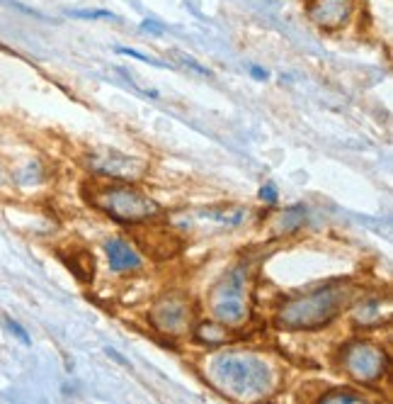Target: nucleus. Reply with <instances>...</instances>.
Masks as SVG:
<instances>
[{"label":"nucleus","mask_w":393,"mask_h":404,"mask_svg":"<svg viewBox=\"0 0 393 404\" xmlns=\"http://www.w3.org/2000/svg\"><path fill=\"white\" fill-rule=\"evenodd\" d=\"M211 378L235 399H257L275 387V373L265 358L255 353L229 351L211 361Z\"/></svg>","instance_id":"1"},{"label":"nucleus","mask_w":393,"mask_h":404,"mask_svg":"<svg viewBox=\"0 0 393 404\" xmlns=\"http://www.w3.org/2000/svg\"><path fill=\"white\" fill-rule=\"evenodd\" d=\"M352 287L348 285H323L299 297H291L279 307L275 321L286 332H313L328 327L350 302Z\"/></svg>","instance_id":"2"},{"label":"nucleus","mask_w":393,"mask_h":404,"mask_svg":"<svg viewBox=\"0 0 393 404\" xmlns=\"http://www.w3.org/2000/svg\"><path fill=\"white\" fill-rule=\"evenodd\" d=\"M92 205L97 210H103L105 214H109L117 222L136 224L146 222V219L156 217L160 212L158 202L153 197H149L146 192L136 190L131 185H107L95 190L92 195Z\"/></svg>","instance_id":"3"},{"label":"nucleus","mask_w":393,"mask_h":404,"mask_svg":"<svg viewBox=\"0 0 393 404\" xmlns=\"http://www.w3.org/2000/svg\"><path fill=\"white\" fill-rule=\"evenodd\" d=\"M211 314L219 324L235 327L243 319H248V302H245V270L233 268L221 278L209 297Z\"/></svg>","instance_id":"4"},{"label":"nucleus","mask_w":393,"mask_h":404,"mask_svg":"<svg viewBox=\"0 0 393 404\" xmlns=\"http://www.w3.org/2000/svg\"><path fill=\"white\" fill-rule=\"evenodd\" d=\"M342 365L359 385H376L388 370V358L381 348L367 341H354L342 351Z\"/></svg>","instance_id":"5"},{"label":"nucleus","mask_w":393,"mask_h":404,"mask_svg":"<svg viewBox=\"0 0 393 404\" xmlns=\"http://www.w3.org/2000/svg\"><path fill=\"white\" fill-rule=\"evenodd\" d=\"M151 321L165 334H182L189 327V305L182 297H165L153 307Z\"/></svg>","instance_id":"6"},{"label":"nucleus","mask_w":393,"mask_h":404,"mask_svg":"<svg viewBox=\"0 0 393 404\" xmlns=\"http://www.w3.org/2000/svg\"><path fill=\"white\" fill-rule=\"evenodd\" d=\"M352 6L354 0H313L311 17L316 25L326 30H337L352 15Z\"/></svg>","instance_id":"7"},{"label":"nucleus","mask_w":393,"mask_h":404,"mask_svg":"<svg viewBox=\"0 0 393 404\" xmlns=\"http://www.w3.org/2000/svg\"><path fill=\"white\" fill-rule=\"evenodd\" d=\"M105 254H107L109 268L114 273H134V270L141 268V256L136 254V249L127 239H109L105 244Z\"/></svg>","instance_id":"8"},{"label":"nucleus","mask_w":393,"mask_h":404,"mask_svg":"<svg viewBox=\"0 0 393 404\" xmlns=\"http://www.w3.org/2000/svg\"><path fill=\"white\" fill-rule=\"evenodd\" d=\"M119 161H114V151H105L103 159H92V166L97 168V173H107V176H119V178H136L141 176L143 171H134V166H141L134 159H127V156L119 154Z\"/></svg>","instance_id":"9"},{"label":"nucleus","mask_w":393,"mask_h":404,"mask_svg":"<svg viewBox=\"0 0 393 404\" xmlns=\"http://www.w3.org/2000/svg\"><path fill=\"white\" fill-rule=\"evenodd\" d=\"M306 214H308L306 205H294V208L284 210L279 219V229L282 232H297V229L306 222Z\"/></svg>","instance_id":"10"},{"label":"nucleus","mask_w":393,"mask_h":404,"mask_svg":"<svg viewBox=\"0 0 393 404\" xmlns=\"http://www.w3.org/2000/svg\"><path fill=\"white\" fill-rule=\"evenodd\" d=\"M226 329L219 327V324H204V327H200V332H197V339L200 341H204L206 346H219V343L226 341Z\"/></svg>","instance_id":"11"},{"label":"nucleus","mask_w":393,"mask_h":404,"mask_svg":"<svg viewBox=\"0 0 393 404\" xmlns=\"http://www.w3.org/2000/svg\"><path fill=\"white\" fill-rule=\"evenodd\" d=\"M209 217H214L216 222L221 224H229V227H238L240 222L245 219V210L240 208H233V210H216V212H209Z\"/></svg>","instance_id":"12"},{"label":"nucleus","mask_w":393,"mask_h":404,"mask_svg":"<svg viewBox=\"0 0 393 404\" xmlns=\"http://www.w3.org/2000/svg\"><path fill=\"white\" fill-rule=\"evenodd\" d=\"M362 394L357 392H350V390H330L321 397V402L326 404H335V402H362Z\"/></svg>","instance_id":"13"},{"label":"nucleus","mask_w":393,"mask_h":404,"mask_svg":"<svg viewBox=\"0 0 393 404\" xmlns=\"http://www.w3.org/2000/svg\"><path fill=\"white\" fill-rule=\"evenodd\" d=\"M117 52H119V54H124V57H129V59H136V61L149 63V66H158V68H165V66H168V63H165V61H158V59H151V57H146V54L136 52V49H129V47H117Z\"/></svg>","instance_id":"14"},{"label":"nucleus","mask_w":393,"mask_h":404,"mask_svg":"<svg viewBox=\"0 0 393 404\" xmlns=\"http://www.w3.org/2000/svg\"><path fill=\"white\" fill-rule=\"evenodd\" d=\"M3 321H6V329H8V332L12 334V336L17 339V341H22V343H25V346H32V339H30V334L25 332V327H22L20 321L10 319V316H6V319H3Z\"/></svg>","instance_id":"15"},{"label":"nucleus","mask_w":393,"mask_h":404,"mask_svg":"<svg viewBox=\"0 0 393 404\" xmlns=\"http://www.w3.org/2000/svg\"><path fill=\"white\" fill-rule=\"evenodd\" d=\"M71 17H78V20H117L109 10H71Z\"/></svg>","instance_id":"16"},{"label":"nucleus","mask_w":393,"mask_h":404,"mask_svg":"<svg viewBox=\"0 0 393 404\" xmlns=\"http://www.w3.org/2000/svg\"><path fill=\"white\" fill-rule=\"evenodd\" d=\"M175 59H178L182 66H187V68H192L194 73H200V76H211V71L206 66H202L200 61H194L192 57H187V54H180V52H175Z\"/></svg>","instance_id":"17"},{"label":"nucleus","mask_w":393,"mask_h":404,"mask_svg":"<svg viewBox=\"0 0 393 404\" xmlns=\"http://www.w3.org/2000/svg\"><path fill=\"white\" fill-rule=\"evenodd\" d=\"M0 3H3V6H8V8H15V10L25 12V15H30V17H36V20H46L41 12H36L34 8L25 6V3H17V0H0Z\"/></svg>","instance_id":"18"},{"label":"nucleus","mask_w":393,"mask_h":404,"mask_svg":"<svg viewBox=\"0 0 393 404\" xmlns=\"http://www.w3.org/2000/svg\"><path fill=\"white\" fill-rule=\"evenodd\" d=\"M260 200L267 202V205H275V202L279 200V192H277L275 183H265V185L260 188Z\"/></svg>","instance_id":"19"},{"label":"nucleus","mask_w":393,"mask_h":404,"mask_svg":"<svg viewBox=\"0 0 393 404\" xmlns=\"http://www.w3.org/2000/svg\"><path fill=\"white\" fill-rule=\"evenodd\" d=\"M251 73H253V78H257V81H267V78H270V73L260 66H251Z\"/></svg>","instance_id":"20"},{"label":"nucleus","mask_w":393,"mask_h":404,"mask_svg":"<svg viewBox=\"0 0 393 404\" xmlns=\"http://www.w3.org/2000/svg\"><path fill=\"white\" fill-rule=\"evenodd\" d=\"M0 183H3V168H0Z\"/></svg>","instance_id":"21"}]
</instances>
